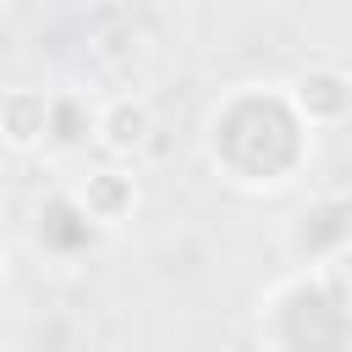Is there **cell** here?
Segmentation results:
<instances>
[{"label": "cell", "instance_id": "cell-2", "mask_svg": "<svg viewBox=\"0 0 352 352\" xmlns=\"http://www.w3.org/2000/svg\"><path fill=\"white\" fill-rule=\"evenodd\" d=\"M286 104L297 116V126H341L352 116V77L330 60H314L292 77L286 88Z\"/></svg>", "mask_w": 352, "mask_h": 352}, {"label": "cell", "instance_id": "cell-4", "mask_svg": "<svg viewBox=\"0 0 352 352\" xmlns=\"http://www.w3.org/2000/svg\"><path fill=\"white\" fill-rule=\"evenodd\" d=\"M50 116H55V94L44 88H6L0 94V148L33 154L50 143Z\"/></svg>", "mask_w": 352, "mask_h": 352}, {"label": "cell", "instance_id": "cell-5", "mask_svg": "<svg viewBox=\"0 0 352 352\" xmlns=\"http://www.w3.org/2000/svg\"><path fill=\"white\" fill-rule=\"evenodd\" d=\"M319 286L330 292V302H336V308H346V314H352V242H341V248L319 264Z\"/></svg>", "mask_w": 352, "mask_h": 352}, {"label": "cell", "instance_id": "cell-3", "mask_svg": "<svg viewBox=\"0 0 352 352\" xmlns=\"http://www.w3.org/2000/svg\"><path fill=\"white\" fill-rule=\"evenodd\" d=\"M94 143L110 160H138L154 143V104L143 94H116L94 110Z\"/></svg>", "mask_w": 352, "mask_h": 352}, {"label": "cell", "instance_id": "cell-1", "mask_svg": "<svg viewBox=\"0 0 352 352\" xmlns=\"http://www.w3.org/2000/svg\"><path fill=\"white\" fill-rule=\"evenodd\" d=\"M138 204H143V192H138V176L126 165H94L72 187V209L99 231H121L138 214Z\"/></svg>", "mask_w": 352, "mask_h": 352}, {"label": "cell", "instance_id": "cell-6", "mask_svg": "<svg viewBox=\"0 0 352 352\" xmlns=\"http://www.w3.org/2000/svg\"><path fill=\"white\" fill-rule=\"evenodd\" d=\"M6 275H11V248L0 242V286H6Z\"/></svg>", "mask_w": 352, "mask_h": 352}]
</instances>
